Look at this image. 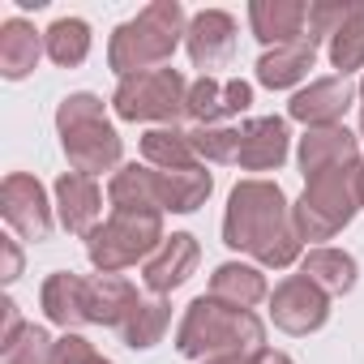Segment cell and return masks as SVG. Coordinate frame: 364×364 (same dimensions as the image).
Returning <instances> with one entry per match:
<instances>
[{
    "label": "cell",
    "mask_w": 364,
    "mask_h": 364,
    "mask_svg": "<svg viewBox=\"0 0 364 364\" xmlns=\"http://www.w3.org/2000/svg\"><path fill=\"white\" fill-rule=\"evenodd\" d=\"M180 107H189V90H185V77L176 69L133 73L116 90V112L124 120H171Z\"/></svg>",
    "instance_id": "cell-6"
},
{
    "label": "cell",
    "mask_w": 364,
    "mask_h": 364,
    "mask_svg": "<svg viewBox=\"0 0 364 364\" xmlns=\"http://www.w3.org/2000/svg\"><path fill=\"white\" fill-rule=\"evenodd\" d=\"M304 279H313L321 291L338 296V291H347L355 283V262L347 253H338V249H317L304 262Z\"/></svg>",
    "instance_id": "cell-21"
},
{
    "label": "cell",
    "mask_w": 364,
    "mask_h": 364,
    "mask_svg": "<svg viewBox=\"0 0 364 364\" xmlns=\"http://www.w3.org/2000/svg\"><path fill=\"white\" fill-rule=\"evenodd\" d=\"M232 48H236V22L228 14L210 9V14L193 18V26H189V56H193V65L215 69V65H223L232 56Z\"/></svg>",
    "instance_id": "cell-9"
},
{
    "label": "cell",
    "mask_w": 364,
    "mask_h": 364,
    "mask_svg": "<svg viewBox=\"0 0 364 364\" xmlns=\"http://www.w3.org/2000/svg\"><path fill=\"white\" fill-rule=\"evenodd\" d=\"M210 364H253V360H240V355H219V360H210Z\"/></svg>",
    "instance_id": "cell-30"
},
{
    "label": "cell",
    "mask_w": 364,
    "mask_h": 364,
    "mask_svg": "<svg viewBox=\"0 0 364 364\" xmlns=\"http://www.w3.org/2000/svg\"><path fill=\"white\" fill-rule=\"evenodd\" d=\"M86 48H90V31H86V22H77V18H60V22L48 31V52H52L56 65H77V60L86 56Z\"/></svg>",
    "instance_id": "cell-24"
},
{
    "label": "cell",
    "mask_w": 364,
    "mask_h": 364,
    "mask_svg": "<svg viewBox=\"0 0 364 364\" xmlns=\"http://www.w3.org/2000/svg\"><path fill=\"white\" fill-rule=\"evenodd\" d=\"M60 129H65V150L69 159L82 167V176L103 171L120 159V137L112 133V124L103 120L99 99L90 95H73L60 107Z\"/></svg>",
    "instance_id": "cell-5"
},
{
    "label": "cell",
    "mask_w": 364,
    "mask_h": 364,
    "mask_svg": "<svg viewBox=\"0 0 364 364\" xmlns=\"http://www.w3.org/2000/svg\"><path fill=\"white\" fill-rule=\"evenodd\" d=\"M180 22H185L180 5H150L146 14L124 22L112 39V69L133 77V73H146L150 65L167 60L180 39Z\"/></svg>",
    "instance_id": "cell-3"
},
{
    "label": "cell",
    "mask_w": 364,
    "mask_h": 364,
    "mask_svg": "<svg viewBox=\"0 0 364 364\" xmlns=\"http://www.w3.org/2000/svg\"><path fill=\"white\" fill-rule=\"evenodd\" d=\"M141 150H146V159H150V163H163L167 171H176V167H193V146H189V137H185V133L154 129V133H146Z\"/></svg>",
    "instance_id": "cell-26"
},
{
    "label": "cell",
    "mask_w": 364,
    "mask_h": 364,
    "mask_svg": "<svg viewBox=\"0 0 364 364\" xmlns=\"http://www.w3.org/2000/svg\"><path fill=\"white\" fill-rule=\"evenodd\" d=\"M43 304L56 321H86V309H82V279L73 274H56L48 287H43Z\"/></svg>",
    "instance_id": "cell-25"
},
{
    "label": "cell",
    "mask_w": 364,
    "mask_h": 364,
    "mask_svg": "<svg viewBox=\"0 0 364 364\" xmlns=\"http://www.w3.org/2000/svg\"><path fill=\"white\" fill-rule=\"evenodd\" d=\"M300 159H304V176L317 180V176H326V171H338L343 163L351 167V163H355V141H351L347 129L326 124V129H313V133L304 137Z\"/></svg>",
    "instance_id": "cell-10"
},
{
    "label": "cell",
    "mask_w": 364,
    "mask_h": 364,
    "mask_svg": "<svg viewBox=\"0 0 364 364\" xmlns=\"http://www.w3.org/2000/svg\"><path fill=\"white\" fill-rule=\"evenodd\" d=\"M228 245L232 249H249L253 257L270 262V266H287L296 257V232L287 223L283 210V193L266 180H249L232 193V210H228Z\"/></svg>",
    "instance_id": "cell-1"
},
{
    "label": "cell",
    "mask_w": 364,
    "mask_h": 364,
    "mask_svg": "<svg viewBox=\"0 0 364 364\" xmlns=\"http://www.w3.org/2000/svg\"><path fill=\"white\" fill-rule=\"evenodd\" d=\"M52 347L43 330H26L22 343H5V364H48Z\"/></svg>",
    "instance_id": "cell-28"
},
{
    "label": "cell",
    "mask_w": 364,
    "mask_h": 364,
    "mask_svg": "<svg viewBox=\"0 0 364 364\" xmlns=\"http://www.w3.org/2000/svg\"><path fill=\"white\" fill-rule=\"evenodd\" d=\"M154 240H159L154 210H116V219L90 236V257L103 270H120V266L137 262L141 253H150Z\"/></svg>",
    "instance_id": "cell-7"
},
{
    "label": "cell",
    "mask_w": 364,
    "mask_h": 364,
    "mask_svg": "<svg viewBox=\"0 0 364 364\" xmlns=\"http://www.w3.org/2000/svg\"><path fill=\"white\" fill-rule=\"evenodd\" d=\"M351 103V86L347 77H326V82H313L309 90H300L291 99V116L296 120H309V124H334L343 116V107Z\"/></svg>",
    "instance_id": "cell-13"
},
{
    "label": "cell",
    "mask_w": 364,
    "mask_h": 364,
    "mask_svg": "<svg viewBox=\"0 0 364 364\" xmlns=\"http://www.w3.org/2000/svg\"><path fill=\"white\" fill-rule=\"evenodd\" d=\"M5 215L31 240H43L48 228H52L48 223V210H43V189L35 185L31 176H14L9 185H5Z\"/></svg>",
    "instance_id": "cell-12"
},
{
    "label": "cell",
    "mask_w": 364,
    "mask_h": 364,
    "mask_svg": "<svg viewBox=\"0 0 364 364\" xmlns=\"http://www.w3.org/2000/svg\"><path fill=\"white\" fill-rule=\"evenodd\" d=\"M274 321L291 334H304V330H317L326 321V296L313 279H287L279 291H274Z\"/></svg>",
    "instance_id": "cell-8"
},
{
    "label": "cell",
    "mask_w": 364,
    "mask_h": 364,
    "mask_svg": "<svg viewBox=\"0 0 364 364\" xmlns=\"http://www.w3.org/2000/svg\"><path fill=\"white\" fill-rule=\"evenodd\" d=\"M163 326H167V309H163V304H137L120 330H124L129 347H150V343L163 334Z\"/></svg>",
    "instance_id": "cell-27"
},
{
    "label": "cell",
    "mask_w": 364,
    "mask_h": 364,
    "mask_svg": "<svg viewBox=\"0 0 364 364\" xmlns=\"http://www.w3.org/2000/svg\"><path fill=\"white\" fill-rule=\"evenodd\" d=\"M35 60H39V39H35V31H31L26 22H9L5 35H0V65H5V73H9V77H22V73L35 69Z\"/></svg>",
    "instance_id": "cell-22"
},
{
    "label": "cell",
    "mask_w": 364,
    "mask_h": 364,
    "mask_svg": "<svg viewBox=\"0 0 364 364\" xmlns=\"http://www.w3.org/2000/svg\"><path fill=\"white\" fill-rule=\"evenodd\" d=\"M180 351L185 355H240V351H262V326L223 300H198L180 326Z\"/></svg>",
    "instance_id": "cell-2"
},
{
    "label": "cell",
    "mask_w": 364,
    "mask_h": 364,
    "mask_svg": "<svg viewBox=\"0 0 364 364\" xmlns=\"http://www.w3.org/2000/svg\"><path fill=\"white\" fill-rule=\"evenodd\" d=\"M283 154H287V124L283 120L270 116V120H253L240 129V159L236 163L266 171V167H279Z\"/></svg>",
    "instance_id": "cell-14"
},
{
    "label": "cell",
    "mask_w": 364,
    "mask_h": 364,
    "mask_svg": "<svg viewBox=\"0 0 364 364\" xmlns=\"http://www.w3.org/2000/svg\"><path fill=\"white\" fill-rule=\"evenodd\" d=\"M52 364H107L86 338H65L60 347H56V355H52Z\"/></svg>",
    "instance_id": "cell-29"
},
{
    "label": "cell",
    "mask_w": 364,
    "mask_h": 364,
    "mask_svg": "<svg viewBox=\"0 0 364 364\" xmlns=\"http://www.w3.org/2000/svg\"><path fill=\"white\" fill-rule=\"evenodd\" d=\"M159 206L167 210H193L210 193V176L202 167H176V171H154Z\"/></svg>",
    "instance_id": "cell-16"
},
{
    "label": "cell",
    "mask_w": 364,
    "mask_h": 364,
    "mask_svg": "<svg viewBox=\"0 0 364 364\" xmlns=\"http://www.w3.org/2000/svg\"><path fill=\"white\" fill-rule=\"evenodd\" d=\"M249 99H253V90H249L245 82H228V86H219L215 77H202V82L189 90V107H185V112H193L198 120H219V116L245 112Z\"/></svg>",
    "instance_id": "cell-15"
},
{
    "label": "cell",
    "mask_w": 364,
    "mask_h": 364,
    "mask_svg": "<svg viewBox=\"0 0 364 364\" xmlns=\"http://www.w3.org/2000/svg\"><path fill=\"white\" fill-rule=\"evenodd\" d=\"M330 60H334L338 77L364 65V5H351L343 14V22L330 31Z\"/></svg>",
    "instance_id": "cell-19"
},
{
    "label": "cell",
    "mask_w": 364,
    "mask_h": 364,
    "mask_svg": "<svg viewBox=\"0 0 364 364\" xmlns=\"http://www.w3.org/2000/svg\"><path fill=\"white\" fill-rule=\"evenodd\" d=\"M313 65V39H300V43H287V48H274L257 60V77L266 86H291L309 73Z\"/></svg>",
    "instance_id": "cell-18"
},
{
    "label": "cell",
    "mask_w": 364,
    "mask_h": 364,
    "mask_svg": "<svg viewBox=\"0 0 364 364\" xmlns=\"http://www.w3.org/2000/svg\"><path fill=\"white\" fill-rule=\"evenodd\" d=\"M266 296V283L257 270H245V266H223L215 274V300H228L236 309H249L253 300Z\"/></svg>",
    "instance_id": "cell-23"
},
{
    "label": "cell",
    "mask_w": 364,
    "mask_h": 364,
    "mask_svg": "<svg viewBox=\"0 0 364 364\" xmlns=\"http://www.w3.org/2000/svg\"><path fill=\"white\" fill-rule=\"evenodd\" d=\"M253 18V31L262 43H274V48H287V43H300L309 39L304 35V22H309V5H270V0H257V5L249 9Z\"/></svg>",
    "instance_id": "cell-11"
},
{
    "label": "cell",
    "mask_w": 364,
    "mask_h": 364,
    "mask_svg": "<svg viewBox=\"0 0 364 364\" xmlns=\"http://www.w3.org/2000/svg\"><path fill=\"white\" fill-rule=\"evenodd\" d=\"M193 262H198V245H193V236H171V240L163 245V253L146 266V283H150V291H167V287H176V283H185L189 270H193Z\"/></svg>",
    "instance_id": "cell-17"
},
{
    "label": "cell",
    "mask_w": 364,
    "mask_h": 364,
    "mask_svg": "<svg viewBox=\"0 0 364 364\" xmlns=\"http://www.w3.org/2000/svg\"><path fill=\"white\" fill-rule=\"evenodd\" d=\"M95 215H99V189H95V180L82 176V171H69L60 180V219L73 232H86Z\"/></svg>",
    "instance_id": "cell-20"
},
{
    "label": "cell",
    "mask_w": 364,
    "mask_h": 364,
    "mask_svg": "<svg viewBox=\"0 0 364 364\" xmlns=\"http://www.w3.org/2000/svg\"><path fill=\"white\" fill-rule=\"evenodd\" d=\"M360 202H364V167L326 171V176L309 180V193L296 210V232L309 240H326L351 219V210Z\"/></svg>",
    "instance_id": "cell-4"
}]
</instances>
